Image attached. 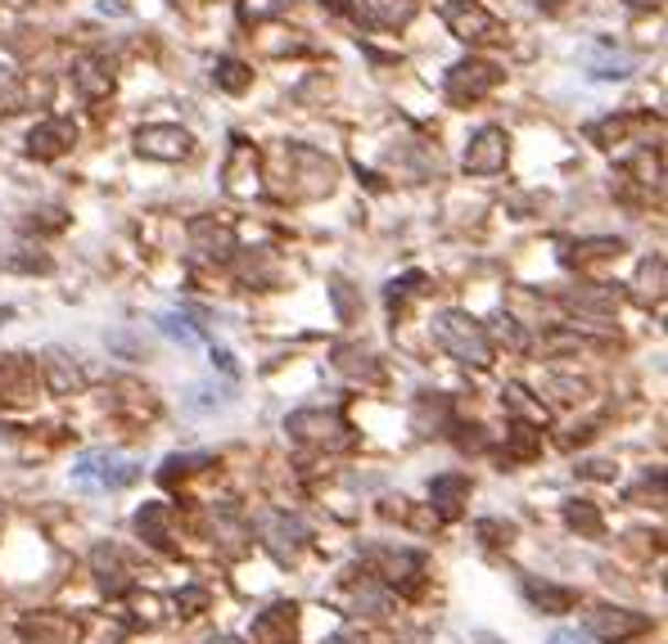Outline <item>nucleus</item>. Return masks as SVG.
<instances>
[{
  "mask_svg": "<svg viewBox=\"0 0 668 644\" xmlns=\"http://www.w3.org/2000/svg\"><path fill=\"white\" fill-rule=\"evenodd\" d=\"M429 334H434V342L443 347L452 361H461V365L484 370L493 361V338H488V329L474 320L470 312H456V307L439 312L434 320H429Z\"/></svg>",
  "mask_w": 668,
  "mask_h": 644,
  "instance_id": "f257e3e1",
  "label": "nucleus"
},
{
  "mask_svg": "<svg viewBox=\"0 0 668 644\" xmlns=\"http://www.w3.org/2000/svg\"><path fill=\"white\" fill-rule=\"evenodd\" d=\"M284 433L303 446H316V451H348L353 446V428L340 411H321V406H308V411H294L284 419Z\"/></svg>",
  "mask_w": 668,
  "mask_h": 644,
  "instance_id": "f03ea898",
  "label": "nucleus"
},
{
  "mask_svg": "<svg viewBox=\"0 0 668 644\" xmlns=\"http://www.w3.org/2000/svg\"><path fill=\"white\" fill-rule=\"evenodd\" d=\"M443 23L465 45H497V41H506V23L493 10H484L480 0H443Z\"/></svg>",
  "mask_w": 668,
  "mask_h": 644,
  "instance_id": "7ed1b4c3",
  "label": "nucleus"
},
{
  "mask_svg": "<svg viewBox=\"0 0 668 644\" xmlns=\"http://www.w3.org/2000/svg\"><path fill=\"white\" fill-rule=\"evenodd\" d=\"M502 77H506V73H502L497 64H488V59H461V64L448 68L443 95H448V105L465 109V105H474V99L493 95V90L502 86Z\"/></svg>",
  "mask_w": 668,
  "mask_h": 644,
  "instance_id": "20e7f679",
  "label": "nucleus"
},
{
  "mask_svg": "<svg viewBox=\"0 0 668 644\" xmlns=\"http://www.w3.org/2000/svg\"><path fill=\"white\" fill-rule=\"evenodd\" d=\"M140 473V460H131V456H122V451H86L82 460H77V469H73V478L82 482V487H100V491H122V487H131Z\"/></svg>",
  "mask_w": 668,
  "mask_h": 644,
  "instance_id": "39448f33",
  "label": "nucleus"
},
{
  "mask_svg": "<svg viewBox=\"0 0 668 644\" xmlns=\"http://www.w3.org/2000/svg\"><path fill=\"white\" fill-rule=\"evenodd\" d=\"M583 622H588V635H596V640H605V644L637 640V635H646V631L655 626V622H650V613L618 609V604H592Z\"/></svg>",
  "mask_w": 668,
  "mask_h": 644,
  "instance_id": "423d86ee",
  "label": "nucleus"
},
{
  "mask_svg": "<svg viewBox=\"0 0 668 644\" xmlns=\"http://www.w3.org/2000/svg\"><path fill=\"white\" fill-rule=\"evenodd\" d=\"M258 536H262V545L280 564H290V559H299V550L308 545V523L299 514L267 510V514H258Z\"/></svg>",
  "mask_w": 668,
  "mask_h": 644,
  "instance_id": "0eeeda50",
  "label": "nucleus"
},
{
  "mask_svg": "<svg viewBox=\"0 0 668 644\" xmlns=\"http://www.w3.org/2000/svg\"><path fill=\"white\" fill-rule=\"evenodd\" d=\"M506 159H510V135L502 127H480L470 135L461 163H465L470 176H497L506 167Z\"/></svg>",
  "mask_w": 668,
  "mask_h": 644,
  "instance_id": "6e6552de",
  "label": "nucleus"
},
{
  "mask_svg": "<svg viewBox=\"0 0 668 644\" xmlns=\"http://www.w3.org/2000/svg\"><path fill=\"white\" fill-rule=\"evenodd\" d=\"M136 149L146 159H159V163H181L190 159V149H195V135L176 122H154V127H140L136 131Z\"/></svg>",
  "mask_w": 668,
  "mask_h": 644,
  "instance_id": "1a4fd4ad",
  "label": "nucleus"
},
{
  "mask_svg": "<svg viewBox=\"0 0 668 644\" xmlns=\"http://www.w3.org/2000/svg\"><path fill=\"white\" fill-rule=\"evenodd\" d=\"M190 253L200 262H230L235 258V230L222 226L217 217L190 221Z\"/></svg>",
  "mask_w": 668,
  "mask_h": 644,
  "instance_id": "9d476101",
  "label": "nucleus"
},
{
  "mask_svg": "<svg viewBox=\"0 0 668 644\" xmlns=\"http://www.w3.org/2000/svg\"><path fill=\"white\" fill-rule=\"evenodd\" d=\"M77 144V122L68 118H45L28 131V154L32 159H60Z\"/></svg>",
  "mask_w": 668,
  "mask_h": 644,
  "instance_id": "9b49d317",
  "label": "nucleus"
},
{
  "mask_svg": "<svg viewBox=\"0 0 668 644\" xmlns=\"http://www.w3.org/2000/svg\"><path fill=\"white\" fill-rule=\"evenodd\" d=\"M357 23H370V28H385V32H398L416 19V0H357Z\"/></svg>",
  "mask_w": 668,
  "mask_h": 644,
  "instance_id": "f8f14e48",
  "label": "nucleus"
},
{
  "mask_svg": "<svg viewBox=\"0 0 668 644\" xmlns=\"http://www.w3.org/2000/svg\"><path fill=\"white\" fill-rule=\"evenodd\" d=\"M90 572H95V586H100L105 594H127L131 590V572H127V564H122V555L114 550V545H95L90 550Z\"/></svg>",
  "mask_w": 668,
  "mask_h": 644,
  "instance_id": "ddd939ff",
  "label": "nucleus"
},
{
  "mask_svg": "<svg viewBox=\"0 0 668 644\" xmlns=\"http://www.w3.org/2000/svg\"><path fill=\"white\" fill-rule=\"evenodd\" d=\"M299 631V609L294 604H271L254 622V644H290Z\"/></svg>",
  "mask_w": 668,
  "mask_h": 644,
  "instance_id": "4468645a",
  "label": "nucleus"
},
{
  "mask_svg": "<svg viewBox=\"0 0 668 644\" xmlns=\"http://www.w3.org/2000/svg\"><path fill=\"white\" fill-rule=\"evenodd\" d=\"M73 86L82 99H105L114 90V64L105 55H86L73 64Z\"/></svg>",
  "mask_w": 668,
  "mask_h": 644,
  "instance_id": "2eb2a0df",
  "label": "nucleus"
},
{
  "mask_svg": "<svg viewBox=\"0 0 668 644\" xmlns=\"http://www.w3.org/2000/svg\"><path fill=\"white\" fill-rule=\"evenodd\" d=\"M429 501H434V510L443 519H456L470 505V478L465 473H439L434 482H429Z\"/></svg>",
  "mask_w": 668,
  "mask_h": 644,
  "instance_id": "dca6fc26",
  "label": "nucleus"
},
{
  "mask_svg": "<svg viewBox=\"0 0 668 644\" xmlns=\"http://www.w3.org/2000/svg\"><path fill=\"white\" fill-rule=\"evenodd\" d=\"M136 532L140 541H150L154 550H172V510L163 501H150L136 510Z\"/></svg>",
  "mask_w": 668,
  "mask_h": 644,
  "instance_id": "f3484780",
  "label": "nucleus"
},
{
  "mask_svg": "<svg viewBox=\"0 0 668 644\" xmlns=\"http://www.w3.org/2000/svg\"><path fill=\"white\" fill-rule=\"evenodd\" d=\"M366 559L379 568V577H385L389 586H398V581H402V586L411 590V586H416V577H420V555H411V550H370Z\"/></svg>",
  "mask_w": 668,
  "mask_h": 644,
  "instance_id": "a211bd4d",
  "label": "nucleus"
},
{
  "mask_svg": "<svg viewBox=\"0 0 668 644\" xmlns=\"http://www.w3.org/2000/svg\"><path fill=\"white\" fill-rule=\"evenodd\" d=\"M226 189L230 194H254L258 189V154L245 144V140H235V149H230V163H226Z\"/></svg>",
  "mask_w": 668,
  "mask_h": 644,
  "instance_id": "6ab92c4d",
  "label": "nucleus"
},
{
  "mask_svg": "<svg viewBox=\"0 0 668 644\" xmlns=\"http://www.w3.org/2000/svg\"><path fill=\"white\" fill-rule=\"evenodd\" d=\"M524 594H529V604L542 609V613H569V609L579 604L574 590L551 586V581H538V577H524Z\"/></svg>",
  "mask_w": 668,
  "mask_h": 644,
  "instance_id": "aec40b11",
  "label": "nucleus"
},
{
  "mask_svg": "<svg viewBox=\"0 0 668 644\" xmlns=\"http://www.w3.org/2000/svg\"><path fill=\"white\" fill-rule=\"evenodd\" d=\"M334 365H340V374H348V379H375L379 374L370 347H362V342H340V347H334Z\"/></svg>",
  "mask_w": 668,
  "mask_h": 644,
  "instance_id": "412c9836",
  "label": "nucleus"
},
{
  "mask_svg": "<svg viewBox=\"0 0 668 644\" xmlns=\"http://www.w3.org/2000/svg\"><path fill=\"white\" fill-rule=\"evenodd\" d=\"M28 383H32V365H19V357L0 361V402H28Z\"/></svg>",
  "mask_w": 668,
  "mask_h": 644,
  "instance_id": "4be33fe9",
  "label": "nucleus"
},
{
  "mask_svg": "<svg viewBox=\"0 0 668 644\" xmlns=\"http://www.w3.org/2000/svg\"><path fill=\"white\" fill-rule=\"evenodd\" d=\"M213 77H217V86L230 90V95H245V90L254 86V68H249L245 59H235V55H222L217 68H213Z\"/></svg>",
  "mask_w": 668,
  "mask_h": 644,
  "instance_id": "5701e85b",
  "label": "nucleus"
},
{
  "mask_svg": "<svg viewBox=\"0 0 668 644\" xmlns=\"http://www.w3.org/2000/svg\"><path fill=\"white\" fill-rule=\"evenodd\" d=\"M23 631H28L36 644H73V640H77V626L64 622V618H36V622H28Z\"/></svg>",
  "mask_w": 668,
  "mask_h": 644,
  "instance_id": "b1692460",
  "label": "nucleus"
},
{
  "mask_svg": "<svg viewBox=\"0 0 668 644\" xmlns=\"http://www.w3.org/2000/svg\"><path fill=\"white\" fill-rule=\"evenodd\" d=\"M569 303H574L579 312H605L610 316L618 307V293H610V284H583V293H574Z\"/></svg>",
  "mask_w": 668,
  "mask_h": 644,
  "instance_id": "393cba45",
  "label": "nucleus"
},
{
  "mask_svg": "<svg viewBox=\"0 0 668 644\" xmlns=\"http://www.w3.org/2000/svg\"><path fill=\"white\" fill-rule=\"evenodd\" d=\"M506 451H510L515 460H534V456L542 451V433H534L529 424H515V428L506 433Z\"/></svg>",
  "mask_w": 668,
  "mask_h": 644,
  "instance_id": "a878e982",
  "label": "nucleus"
},
{
  "mask_svg": "<svg viewBox=\"0 0 668 644\" xmlns=\"http://www.w3.org/2000/svg\"><path fill=\"white\" fill-rule=\"evenodd\" d=\"M23 99H28L23 77H19L10 64H0V113H19V109H23Z\"/></svg>",
  "mask_w": 668,
  "mask_h": 644,
  "instance_id": "bb28decb",
  "label": "nucleus"
},
{
  "mask_svg": "<svg viewBox=\"0 0 668 644\" xmlns=\"http://www.w3.org/2000/svg\"><path fill=\"white\" fill-rule=\"evenodd\" d=\"M564 523L574 532H583V536H601V514H596L592 501H569L564 505Z\"/></svg>",
  "mask_w": 668,
  "mask_h": 644,
  "instance_id": "cd10ccee",
  "label": "nucleus"
},
{
  "mask_svg": "<svg viewBox=\"0 0 668 644\" xmlns=\"http://www.w3.org/2000/svg\"><path fill=\"white\" fill-rule=\"evenodd\" d=\"M45 379H51V388H55V392H73V388H82V374H77V365H68V357H64V352H51V361H45Z\"/></svg>",
  "mask_w": 668,
  "mask_h": 644,
  "instance_id": "c85d7f7f",
  "label": "nucleus"
},
{
  "mask_svg": "<svg viewBox=\"0 0 668 644\" xmlns=\"http://www.w3.org/2000/svg\"><path fill=\"white\" fill-rule=\"evenodd\" d=\"M204 465H213V456H168L163 469H159V482L172 487L176 478H190V473H200Z\"/></svg>",
  "mask_w": 668,
  "mask_h": 644,
  "instance_id": "c756f323",
  "label": "nucleus"
},
{
  "mask_svg": "<svg viewBox=\"0 0 668 644\" xmlns=\"http://www.w3.org/2000/svg\"><path fill=\"white\" fill-rule=\"evenodd\" d=\"M353 609H357V613L366 609V618H389V613H394V600H389V590L362 586V590L353 594Z\"/></svg>",
  "mask_w": 668,
  "mask_h": 644,
  "instance_id": "7c9ffc66",
  "label": "nucleus"
},
{
  "mask_svg": "<svg viewBox=\"0 0 668 644\" xmlns=\"http://www.w3.org/2000/svg\"><path fill=\"white\" fill-rule=\"evenodd\" d=\"M217 406H230V396L226 392H213V388H190V396H185V411L190 415H204V411H217Z\"/></svg>",
  "mask_w": 668,
  "mask_h": 644,
  "instance_id": "2f4dec72",
  "label": "nucleus"
},
{
  "mask_svg": "<svg viewBox=\"0 0 668 644\" xmlns=\"http://www.w3.org/2000/svg\"><path fill=\"white\" fill-rule=\"evenodd\" d=\"M637 284H642V297H659V293H664V258H659V253L642 262Z\"/></svg>",
  "mask_w": 668,
  "mask_h": 644,
  "instance_id": "473e14b6",
  "label": "nucleus"
},
{
  "mask_svg": "<svg viewBox=\"0 0 668 644\" xmlns=\"http://www.w3.org/2000/svg\"><path fill=\"white\" fill-rule=\"evenodd\" d=\"M159 329H163L172 342H181V347H195V342H200L195 325H190L185 316H159Z\"/></svg>",
  "mask_w": 668,
  "mask_h": 644,
  "instance_id": "72a5a7b5",
  "label": "nucleus"
},
{
  "mask_svg": "<svg viewBox=\"0 0 668 644\" xmlns=\"http://www.w3.org/2000/svg\"><path fill=\"white\" fill-rule=\"evenodd\" d=\"M579 258H610V253H624V239H583L574 243Z\"/></svg>",
  "mask_w": 668,
  "mask_h": 644,
  "instance_id": "f704fd0d",
  "label": "nucleus"
},
{
  "mask_svg": "<svg viewBox=\"0 0 668 644\" xmlns=\"http://www.w3.org/2000/svg\"><path fill=\"white\" fill-rule=\"evenodd\" d=\"M506 402H510V411H519V415H529L534 424H542V419H547V411H538V406L529 402V392H524L519 383H510V388H506Z\"/></svg>",
  "mask_w": 668,
  "mask_h": 644,
  "instance_id": "c9c22d12",
  "label": "nucleus"
},
{
  "mask_svg": "<svg viewBox=\"0 0 668 644\" xmlns=\"http://www.w3.org/2000/svg\"><path fill=\"white\" fill-rule=\"evenodd\" d=\"M0 262H6L10 271H51V258H23V248H10Z\"/></svg>",
  "mask_w": 668,
  "mask_h": 644,
  "instance_id": "e433bc0d",
  "label": "nucleus"
},
{
  "mask_svg": "<svg viewBox=\"0 0 668 644\" xmlns=\"http://www.w3.org/2000/svg\"><path fill=\"white\" fill-rule=\"evenodd\" d=\"M592 73H596V77H628V73H633V59H624V55H605Z\"/></svg>",
  "mask_w": 668,
  "mask_h": 644,
  "instance_id": "4c0bfd02",
  "label": "nucleus"
},
{
  "mask_svg": "<svg viewBox=\"0 0 668 644\" xmlns=\"http://www.w3.org/2000/svg\"><path fill=\"white\" fill-rule=\"evenodd\" d=\"M330 284H334L330 293H334V307H340V316H344V320H353V293H348V280H344V275H334Z\"/></svg>",
  "mask_w": 668,
  "mask_h": 644,
  "instance_id": "58836bf2",
  "label": "nucleus"
},
{
  "mask_svg": "<svg viewBox=\"0 0 668 644\" xmlns=\"http://www.w3.org/2000/svg\"><path fill=\"white\" fill-rule=\"evenodd\" d=\"M480 536L488 541V536H497L493 545H510V536H515V523H497V519H484L480 523Z\"/></svg>",
  "mask_w": 668,
  "mask_h": 644,
  "instance_id": "ea45409f",
  "label": "nucleus"
},
{
  "mask_svg": "<svg viewBox=\"0 0 668 644\" xmlns=\"http://www.w3.org/2000/svg\"><path fill=\"white\" fill-rule=\"evenodd\" d=\"M411 284H424V275H420V271H411L407 280H394V284H389V303H398V297H407V293H416Z\"/></svg>",
  "mask_w": 668,
  "mask_h": 644,
  "instance_id": "a19ab883",
  "label": "nucleus"
},
{
  "mask_svg": "<svg viewBox=\"0 0 668 644\" xmlns=\"http://www.w3.org/2000/svg\"><path fill=\"white\" fill-rule=\"evenodd\" d=\"M547 644H592L583 631H569V626H560V631H551V640Z\"/></svg>",
  "mask_w": 668,
  "mask_h": 644,
  "instance_id": "79ce46f5",
  "label": "nucleus"
},
{
  "mask_svg": "<svg viewBox=\"0 0 668 644\" xmlns=\"http://www.w3.org/2000/svg\"><path fill=\"white\" fill-rule=\"evenodd\" d=\"M176 604H181V609H204V604H208V594H204V590H185Z\"/></svg>",
  "mask_w": 668,
  "mask_h": 644,
  "instance_id": "37998d69",
  "label": "nucleus"
},
{
  "mask_svg": "<svg viewBox=\"0 0 668 644\" xmlns=\"http://www.w3.org/2000/svg\"><path fill=\"white\" fill-rule=\"evenodd\" d=\"M321 6H325L330 14H340V19H357V10L348 6V0H321Z\"/></svg>",
  "mask_w": 668,
  "mask_h": 644,
  "instance_id": "c03bdc74",
  "label": "nucleus"
},
{
  "mask_svg": "<svg viewBox=\"0 0 668 644\" xmlns=\"http://www.w3.org/2000/svg\"><path fill=\"white\" fill-rule=\"evenodd\" d=\"M325 644H362V635H353V631H340V635H330Z\"/></svg>",
  "mask_w": 668,
  "mask_h": 644,
  "instance_id": "a18cd8bd",
  "label": "nucleus"
},
{
  "mask_svg": "<svg viewBox=\"0 0 668 644\" xmlns=\"http://www.w3.org/2000/svg\"><path fill=\"white\" fill-rule=\"evenodd\" d=\"M624 6H633V10H659L664 0H624Z\"/></svg>",
  "mask_w": 668,
  "mask_h": 644,
  "instance_id": "49530a36",
  "label": "nucleus"
},
{
  "mask_svg": "<svg viewBox=\"0 0 668 644\" xmlns=\"http://www.w3.org/2000/svg\"><path fill=\"white\" fill-rule=\"evenodd\" d=\"M213 361H217L226 374H235V361H230V352H213Z\"/></svg>",
  "mask_w": 668,
  "mask_h": 644,
  "instance_id": "de8ad7c7",
  "label": "nucleus"
},
{
  "mask_svg": "<svg viewBox=\"0 0 668 644\" xmlns=\"http://www.w3.org/2000/svg\"><path fill=\"white\" fill-rule=\"evenodd\" d=\"M208 644H245V640H240V635H213Z\"/></svg>",
  "mask_w": 668,
  "mask_h": 644,
  "instance_id": "09e8293b",
  "label": "nucleus"
},
{
  "mask_svg": "<svg viewBox=\"0 0 668 644\" xmlns=\"http://www.w3.org/2000/svg\"><path fill=\"white\" fill-rule=\"evenodd\" d=\"M538 10H560V0H534Z\"/></svg>",
  "mask_w": 668,
  "mask_h": 644,
  "instance_id": "8fccbe9b",
  "label": "nucleus"
}]
</instances>
